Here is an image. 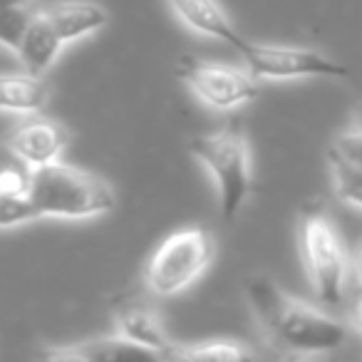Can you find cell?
I'll use <instances>...</instances> for the list:
<instances>
[{"label":"cell","instance_id":"23","mask_svg":"<svg viewBox=\"0 0 362 362\" xmlns=\"http://www.w3.org/2000/svg\"><path fill=\"white\" fill-rule=\"evenodd\" d=\"M355 129L362 132V105L357 107V112H355Z\"/></svg>","mask_w":362,"mask_h":362},{"label":"cell","instance_id":"21","mask_svg":"<svg viewBox=\"0 0 362 362\" xmlns=\"http://www.w3.org/2000/svg\"><path fill=\"white\" fill-rule=\"evenodd\" d=\"M352 317H355V325L362 330V298H360V300H357L355 310H352Z\"/></svg>","mask_w":362,"mask_h":362},{"label":"cell","instance_id":"22","mask_svg":"<svg viewBox=\"0 0 362 362\" xmlns=\"http://www.w3.org/2000/svg\"><path fill=\"white\" fill-rule=\"evenodd\" d=\"M11 6H30V0H0V8H11Z\"/></svg>","mask_w":362,"mask_h":362},{"label":"cell","instance_id":"5","mask_svg":"<svg viewBox=\"0 0 362 362\" xmlns=\"http://www.w3.org/2000/svg\"><path fill=\"white\" fill-rule=\"evenodd\" d=\"M300 256L313 293L325 305H340L345 291V253L322 209H305L300 216Z\"/></svg>","mask_w":362,"mask_h":362},{"label":"cell","instance_id":"15","mask_svg":"<svg viewBox=\"0 0 362 362\" xmlns=\"http://www.w3.org/2000/svg\"><path fill=\"white\" fill-rule=\"evenodd\" d=\"M169 357L174 360H211V362H233V360H253V352L248 347L231 340H206L187 347H171Z\"/></svg>","mask_w":362,"mask_h":362},{"label":"cell","instance_id":"4","mask_svg":"<svg viewBox=\"0 0 362 362\" xmlns=\"http://www.w3.org/2000/svg\"><path fill=\"white\" fill-rule=\"evenodd\" d=\"M214 261V238L204 228H181L156 246L144 268V283L154 296L171 298L192 288Z\"/></svg>","mask_w":362,"mask_h":362},{"label":"cell","instance_id":"24","mask_svg":"<svg viewBox=\"0 0 362 362\" xmlns=\"http://www.w3.org/2000/svg\"><path fill=\"white\" fill-rule=\"evenodd\" d=\"M357 268H360V281H362V251H360V258H357Z\"/></svg>","mask_w":362,"mask_h":362},{"label":"cell","instance_id":"20","mask_svg":"<svg viewBox=\"0 0 362 362\" xmlns=\"http://www.w3.org/2000/svg\"><path fill=\"white\" fill-rule=\"evenodd\" d=\"M330 151L342 159L352 161V164L362 166V132L360 129H345L342 134H337L330 144Z\"/></svg>","mask_w":362,"mask_h":362},{"label":"cell","instance_id":"8","mask_svg":"<svg viewBox=\"0 0 362 362\" xmlns=\"http://www.w3.org/2000/svg\"><path fill=\"white\" fill-rule=\"evenodd\" d=\"M67 144V132L52 119H28L8 136L6 149L13 151L28 169H40L60 161Z\"/></svg>","mask_w":362,"mask_h":362},{"label":"cell","instance_id":"12","mask_svg":"<svg viewBox=\"0 0 362 362\" xmlns=\"http://www.w3.org/2000/svg\"><path fill=\"white\" fill-rule=\"evenodd\" d=\"M117 327L119 335H124L127 340L136 342L141 347L159 352L161 357H169L171 352V340L166 337L164 325H161L159 315L154 313V308H149L144 300H127L117 308L115 313Z\"/></svg>","mask_w":362,"mask_h":362},{"label":"cell","instance_id":"17","mask_svg":"<svg viewBox=\"0 0 362 362\" xmlns=\"http://www.w3.org/2000/svg\"><path fill=\"white\" fill-rule=\"evenodd\" d=\"M35 8L33 6H11L0 8V47L16 52L21 45L23 35H25L28 25L35 18Z\"/></svg>","mask_w":362,"mask_h":362},{"label":"cell","instance_id":"9","mask_svg":"<svg viewBox=\"0 0 362 362\" xmlns=\"http://www.w3.org/2000/svg\"><path fill=\"white\" fill-rule=\"evenodd\" d=\"M45 357L50 360H82V362H122V360H161L159 352L141 347L136 342L127 340L124 335L92 337V340L75 342L70 347L47 350Z\"/></svg>","mask_w":362,"mask_h":362},{"label":"cell","instance_id":"1","mask_svg":"<svg viewBox=\"0 0 362 362\" xmlns=\"http://www.w3.org/2000/svg\"><path fill=\"white\" fill-rule=\"evenodd\" d=\"M246 298L263 335L276 350L288 355H325L347 342L342 322L291 298L268 276L248 278Z\"/></svg>","mask_w":362,"mask_h":362},{"label":"cell","instance_id":"18","mask_svg":"<svg viewBox=\"0 0 362 362\" xmlns=\"http://www.w3.org/2000/svg\"><path fill=\"white\" fill-rule=\"evenodd\" d=\"M33 171L13 151L3 149L0 159V197H25Z\"/></svg>","mask_w":362,"mask_h":362},{"label":"cell","instance_id":"10","mask_svg":"<svg viewBox=\"0 0 362 362\" xmlns=\"http://www.w3.org/2000/svg\"><path fill=\"white\" fill-rule=\"evenodd\" d=\"M169 6L176 18L199 35H206L231 47H238L243 42V35L233 28L223 8L218 6V0H169Z\"/></svg>","mask_w":362,"mask_h":362},{"label":"cell","instance_id":"2","mask_svg":"<svg viewBox=\"0 0 362 362\" xmlns=\"http://www.w3.org/2000/svg\"><path fill=\"white\" fill-rule=\"evenodd\" d=\"M37 218H97L117 206L115 189L102 176L77 169L65 161H52L33 169L28 189Z\"/></svg>","mask_w":362,"mask_h":362},{"label":"cell","instance_id":"7","mask_svg":"<svg viewBox=\"0 0 362 362\" xmlns=\"http://www.w3.org/2000/svg\"><path fill=\"white\" fill-rule=\"evenodd\" d=\"M179 77L202 105L216 112L248 105L258 97V87H261V80H256L248 70L192 55L179 62Z\"/></svg>","mask_w":362,"mask_h":362},{"label":"cell","instance_id":"13","mask_svg":"<svg viewBox=\"0 0 362 362\" xmlns=\"http://www.w3.org/2000/svg\"><path fill=\"white\" fill-rule=\"evenodd\" d=\"M45 16L65 45L95 35V33H100L110 23V16H107L105 8L92 3V0H65V3H55V6L47 8Z\"/></svg>","mask_w":362,"mask_h":362},{"label":"cell","instance_id":"16","mask_svg":"<svg viewBox=\"0 0 362 362\" xmlns=\"http://www.w3.org/2000/svg\"><path fill=\"white\" fill-rule=\"evenodd\" d=\"M332 171V187H335V197L340 202L350 204V206L362 209V166L352 164V161L342 159V156L327 151Z\"/></svg>","mask_w":362,"mask_h":362},{"label":"cell","instance_id":"19","mask_svg":"<svg viewBox=\"0 0 362 362\" xmlns=\"http://www.w3.org/2000/svg\"><path fill=\"white\" fill-rule=\"evenodd\" d=\"M35 209L25 197H0V228H16L35 221Z\"/></svg>","mask_w":362,"mask_h":362},{"label":"cell","instance_id":"14","mask_svg":"<svg viewBox=\"0 0 362 362\" xmlns=\"http://www.w3.org/2000/svg\"><path fill=\"white\" fill-rule=\"evenodd\" d=\"M50 100L45 77L30 72H0V112L11 115H35Z\"/></svg>","mask_w":362,"mask_h":362},{"label":"cell","instance_id":"3","mask_svg":"<svg viewBox=\"0 0 362 362\" xmlns=\"http://www.w3.org/2000/svg\"><path fill=\"white\" fill-rule=\"evenodd\" d=\"M192 156L214 176L218 194V214L233 221L251 192V149L238 122H228L221 132L194 136Z\"/></svg>","mask_w":362,"mask_h":362},{"label":"cell","instance_id":"11","mask_svg":"<svg viewBox=\"0 0 362 362\" xmlns=\"http://www.w3.org/2000/svg\"><path fill=\"white\" fill-rule=\"evenodd\" d=\"M62 47H65V42L57 35L52 23L47 21L45 11H37L35 18L30 21V25H28L25 35H23L21 45H18L16 55L25 72L45 77V72L50 70L57 57H60Z\"/></svg>","mask_w":362,"mask_h":362},{"label":"cell","instance_id":"6","mask_svg":"<svg viewBox=\"0 0 362 362\" xmlns=\"http://www.w3.org/2000/svg\"><path fill=\"white\" fill-rule=\"evenodd\" d=\"M241 52L246 70L256 80H305V77H332L342 80L350 75L345 65H340L332 57L322 55L310 47H293V45H271V42H251L243 37L236 47Z\"/></svg>","mask_w":362,"mask_h":362}]
</instances>
